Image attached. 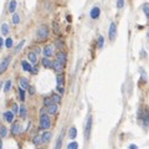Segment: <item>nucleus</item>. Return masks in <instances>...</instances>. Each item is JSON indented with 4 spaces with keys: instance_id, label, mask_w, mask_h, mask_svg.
Masks as SVG:
<instances>
[{
    "instance_id": "f257e3e1",
    "label": "nucleus",
    "mask_w": 149,
    "mask_h": 149,
    "mask_svg": "<svg viewBox=\"0 0 149 149\" xmlns=\"http://www.w3.org/2000/svg\"><path fill=\"white\" fill-rule=\"evenodd\" d=\"M36 36H37V40H40V41L46 40L47 36H49V29H47V26H46V25L39 26L37 32H36Z\"/></svg>"
},
{
    "instance_id": "f03ea898",
    "label": "nucleus",
    "mask_w": 149,
    "mask_h": 149,
    "mask_svg": "<svg viewBox=\"0 0 149 149\" xmlns=\"http://www.w3.org/2000/svg\"><path fill=\"white\" fill-rule=\"evenodd\" d=\"M51 126V120H50V117L45 113H41L40 116V127L42 129H49Z\"/></svg>"
},
{
    "instance_id": "7ed1b4c3",
    "label": "nucleus",
    "mask_w": 149,
    "mask_h": 149,
    "mask_svg": "<svg viewBox=\"0 0 149 149\" xmlns=\"http://www.w3.org/2000/svg\"><path fill=\"white\" fill-rule=\"evenodd\" d=\"M116 36H117V25L116 23H112L109 24V30H108V37L111 41H113L116 39Z\"/></svg>"
},
{
    "instance_id": "20e7f679",
    "label": "nucleus",
    "mask_w": 149,
    "mask_h": 149,
    "mask_svg": "<svg viewBox=\"0 0 149 149\" xmlns=\"http://www.w3.org/2000/svg\"><path fill=\"white\" fill-rule=\"evenodd\" d=\"M91 128H92V117L88 116L87 117V122H86V127H85V138H86V140H88V138H90Z\"/></svg>"
},
{
    "instance_id": "39448f33",
    "label": "nucleus",
    "mask_w": 149,
    "mask_h": 149,
    "mask_svg": "<svg viewBox=\"0 0 149 149\" xmlns=\"http://www.w3.org/2000/svg\"><path fill=\"white\" fill-rule=\"evenodd\" d=\"M20 132H21V124H20V122H14L11 126V134L16 136Z\"/></svg>"
},
{
    "instance_id": "423d86ee",
    "label": "nucleus",
    "mask_w": 149,
    "mask_h": 149,
    "mask_svg": "<svg viewBox=\"0 0 149 149\" xmlns=\"http://www.w3.org/2000/svg\"><path fill=\"white\" fill-rule=\"evenodd\" d=\"M99 14H101V9L98 6H94L90 11V16H91V19H97V17H99Z\"/></svg>"
},
{
    "instance_id": "0eeeda50",
    "label": "nucleus",
    "mask_w": 149,
    "mask_h": 149,
    "mask_svg": "<svg viewBox=\"0 0 149 149\" xmlns=\"http://www.w3.org/2000/svg\"><path fill=\"white\" fill-rule=\"evenodd\" d=\"M57 112V103H51V104H49L47 106V113L49 114H55Z\"/></svg>"
},
{
    "instance_id": "6e6552de",
    "label": "nucleus",
    "mask_w": 149,
    "mask_h": 149,
    "mask_svg": "<svg viewBox=\"0 0 149 149\" xmlns=\"http://www.w3.org/2000/svg\"><path fill=\"white\" fill-rule=\"evenodd\" d=\"M52 53H53V47H52V45H47L44 47V55H45L46 57L52 56Z\"/></svg>"
},
{
    "instance_id": "1a4fd4ad",
    "label": "nucleus",
    "mask_w": 149,
    "mask_h": 149,
    "mask_svg": "<svg viewBox=\"0 0 149 149\" xmlns=\"http://www.w3.org/2000/svg\"><path fill=\"white\" fill-rule=\"evenodd\" d=\"M52 67H53V70L56 71V72H61L63 69V63L60 62V61H55V62H52Z\"/></svg>"
},
{
    "instance_id": "9d476101",
    "label": "nucleus",
    "mask_w": 149,
    "mask_h": 149,
    "mask_svg": "<svg viewBox=\"0 0 149 149\" xmlns=\"http://www.w3.org/2000/svg\"><path fill=\"white\" fill-rule=\"evenodd\" d=\"M9 62H10V57H6L5 60H3V62L0 63V73H1V72H4V71L8 69Z\"/></svg>"
},
{
    "instance_id": "9b49d317",
    "label": "nucleus",
    "mask_w": 149,
    "mask_h": 149,
    "mask_svg": "<svg viewBox=\"0 0 149 149\" xmlns=\"http://www.w3.org/2000/svg\"><path fill=\"white\" fill-rule=\"evenodd\" d=\"M56 58H57V61L65 63V62H66V58H67V56H66V53H65L63 51H58L57 55H56Z\"/></svg>"
},
{
    "instance_id": "f8f14e48",
    "label": "nucleus",
    "mask_w": 149,
    "mask_h": 149,
    "mask_svg": "<svg viewBox=\"0 0 149 149\" xmlns=\"http://www.w3.org/2000/svg\"><path fill=\"white\" fill-rule=\"evenodd\" d=\"M19 83H20V87H21L23 90H28V88H29V82H28V80H26L25 77H21V78L19 80Z\"/></svg>"
},
{
    "instance_id": "ddd939ff",
    "label": "nucleus",
    "mask_w": 149,
    "mask_h": 149,
    "mask_svg": "<svg viewBox=\"0 0 149 149\" xmlns=\"http://www.w3.org/2000/svg\"><path fill=\"white\" fill-rule=\"evenodd\" d=\"M4 118H5L6 122H9V123H11L12 119H14V113H12V111H8L4 113Z\"/></svg>"
},
{
    "instance_id": "4468645a",
    "label": "nucleus",
    "mask_w": 149,
    "mask_h": 149,
    "mask_svg": "<svg viewBox=\"0 0 149 149\" xmlns=\"http://www.w3.org/2000/svg\"><path fill=\"white\" fill-rule=\"evenodd\" d=\"M41 138H42V142H44V143H49V142L51 140L52 134L50 132H45L42 136H41Z\"/></svg>"
},
{
    "instance_id": "2eb2a0df",
    "label": "nucleus",
    "mask_w": 149,
    "mask_h": 149,
    "mask_svg": "<svg viewBox=\"0 0 149 149\" xmlns=\"http://www.w3.org/2000/svg\"><path fill=\"white\" fill-rule=\"evenodd\" d=\"M41 62H42V65H44L45 67H47V69L52 67V61H51V60H49V57H46V56L41 60Z\"/></svg>"
},
{
    "instance_id": "dca6fc26",
    "label": "nucleus",
    "mask_w": 149,
    "mask_h": 149,
    "mask_svg": "<svg viewBox=\"0 0 149 149\" xmlns=\"http://www.w3.org/2000/svg\"><path fill=\"white\" fill-rule=\"evenodd\" d=\"M103 46H104V39H103V36H102V35H99V36H98V40H97L98 50H102V49H103Z\"/></svg>"
},
{
    "instance_id": "f3484780",
    "label": "nucleus",
    "mask_w": 149,
    "mask_h": 149,
    "mask_svg": "<svg viewBox=\"0 0 149 149\" xmlns=\"http://www.w3.org/2000/svg\"><path fill=\"white\" fill-rule=\"evenodd\" d=\"M28 58L30 60V62L31 63H36V61H37V57H36V53H35V52H29Z\"/></svg>"
},
{
    "instance_id": "a211bd4d",
    "label": "nucleus",
    "mask_w": 149,
    "mask_h": 149,
    "mask_svg": "<svg viewBox=\"0 0 149 149\" xmlns=\"http://www.w3.org/2000/svg\"><path fill=\"white\" fill-rule=\"evenodd\" d=\"M143 124H144V127H147L148 126V123H149V112L148 111H145L144 112V114H143Z\"/></svg>"
},
{
    "instance_id": "6ab92c4d",
    "label": "nucleus",
    "mask_w": 149,
    "mask_h": 149,
    "mask_svg": "<svg viewBox=\"0 0 149 149\" xmlns=\"http://www.w3.org/2000/svg\"><path fill=\"white\" fill-rule=\"evenodd\" d=\"M16 9V0H11L10 4H9V11L10 12H14Z\"/></svg>"
},
{
    "instance_id": "aec40b11",
    "label": "nucleus",
    "mask_w": 149,
    "mask_h": 149,
    "mask_svg": "<svg viewBox=\"0 0 149 149\" xmlns=\"http://www.w3.org/2000/svg\"><path fill=\"white\" fill-rule=\"evenodd\" d=\"M69 136H70V138H71V139H74V138H76V136H77V129H76L74 127H72V128L70 129Z\"/></svg>"
},
{
    "instance_id": "412c9836",
    "label": "nucleus",
    "mask_w": 149,
    "mask_h": 149,
    "mask_svg": "<svg viewBox=\"0 0 149 149\" xmlns=\"http://www.w3.org/2000/svg\"><path fill=\"white\" fill-rule=\"evenodd\" d=\"M62 139H63V131L61 132V134H60V137H58V139H57V143H56V149H60V148H61Z\"/></svg>"
},
{
    "instance_id": "4be33fe9",
    "label": "nucleus",
    "mask_w": 149,
    "mask_h": 149,
    "mask_svg": "<svg viewBox=\"0 0 149 149\" xmlns=\"http://www.w3.org/2000/svg\"><path fill=\"white\" fill-rule=\"evenodd\" d=\"M21 66H23V69L25 71H31V65H30L28 61H23L21 62Z\"/></svg>"
},
{
    "instance_id": "5701e85b",
    "label": "nucleus",
    "mask_w": 149,
    "mask_h": 149,
    "mask_svg": "<svg viewBox=\"0 0 149 149\" xmlns=\"http://www.w3.org/2000/svg\"><path fill=\"white\" fill-rule=\"evenodd\" d=\"M19 109H20V117H21V118H25V117H26V107H25V106H21Z\"/></svg>"
},
{
    "instance_id": "b1692460",
    "label": "nucleus",
    "mask_w": 149,
    "mask_h": 149,
    "mask_svg": "<svg viewBox=\"0 0 149 149\" xmlns=\"http://www.w3.org/2000/svg\"><path fill=\"white\" fill-rule=\"evenodd\" d=\"M143 11H144V14H145L147 19L149 20V4H144L143 5Z\"/></svg>"
},
{
    "instance_id": "393cba45",
    "label": "nucleus",
    "mask_w": 149,
    "mask_h": 149,
    "mask_svg": "<svg viewBox=\"0 0 149 149\" xmlns=\"http://www.w3.org/2000/svg\"><path fill=\"white\" fill-rule=\"evenodd\" d=\"M19 98H20V101H25V91L21 87L19 88Z\"/></svg>"
},
{
    "instance_id": "a878e982",
    "label": "nucleus",
    "mask_w": 149,
    "mask_h": 149,
    "mask_svg": "<svg viewBox=\"0 0 149 149\" xmlns=\"http://www.w3.org/2000/svg\"><path fill=\"white\" fill-rule=\"evenodd\" d=\"M32 142H34L35 145H39V144L42 142V138H41V136H36V137L32 139Z\"/></svg>"
},
{
    "instance_id": "bb28decb",
    "label": "nucleus",
    "mask_w": 149,
    "mask_h": 149,
    "mask_svg": "<svg viewBox=\"0 0 149 149\" xmlns=\"http://www.w3.org/2000/svg\"><path fill=\"white\" fill-rule=\"evenodd\" d=\"M12 44H14V41H12L11 37L6 39V41H5V46L8 47V49H11V47H12Z\"/></svg>"
},
{
    "instance_id": "cd10ccee",
    "label": "nucleus",
    "mask_w": 149,
    "mask_h": 149,
    "mask_svg": "<svg viewBox=\"0 0 149 149\" xmlns=\"http://www.w3.org/2000/svg\"><path fill=\"white\" fill-rule=\"evenodd\" d=\"M1 32H3V35H8V32H9V28H8L6 24H3V25H1Z\"/></svg>"
},
{
    "instance_id": "c85d7f7f",
    "label": "nucleus",
    "mask_w": 149,
    "mask_h": 149,
    "mask_svg": "<svg viewBox=\"0 0 149 149\" xmlns=\"http://www.w3.org/2000/svg\"><path fill=\"white\" fill-rule=\"evenodd\" d=\"M24 44H25V40H21L20 42H19V45H17L16 47H15V53H17V52L21 50V47L24 46Z\"/></svg>"
},
{
    "instance_id": "c756f323",
    "label": "nucleus",
    "mask_w": 149,
    "mask_h": 149,
    "mask_svg": "<svg viewBox=\"0 0 149 149\" xmlns=\"http://www.w3.org/2000/svg\"><path fill=\"white\" fill-rule=\"evenodd\" d=\"M52 101L55 102V103H60V101H61V97H60V94H52Z\"/></svg>"
},
{
    "instance_id": "7c9ffc66",
    "label": "nucleus",
    "mask_w": 149,
    "mask_h": 149,
    "mask_svg": "<svg viewBox=\"0 0 149 149\" xmlns=\"http://www.w3.org/2000/svg\"><path fill=\"white\" fill-rule=\"evenodd\" d=\"M67 148H69V149H77V148H78V144L76 143V142H71V143H69Z\"/></svg>"
},
{
    "instance_id": "2f4dec72",
    "label": "nucleus",
    "mask_w": 149,
    "mask_h": 149,
    "mask_svg": "<svg viewBox=\"0 0 149 149\" xmlns=\"http://www.w3.org/2000/svg\"><path fill=\"white\" fill-rule=\"evenodd\" d=\"M12 23H14V24H19V23H20V16H19L17 14H14V15H12Z\"/></svg>"
},
{
    "instance_id": "473e14b6",
    "label": "nucleus",
    "mask_w": 149,
    "mask_h": 149,
    "mask_svg": "<svg viewBox=\"0 0 149 149\" xmlns=\"http://www.w3.org/2000/svg\"><path fill=\"white\" fill-rule=\"evenodd\" d=\"M11 88V80H8L5 83V92H9Z\"/></svg>"
},
{
    "instance_id": "72a5a7b5",
    "label": "nucleus",
    "mask_w": 149,
    "mask_h": 149,
    "mask_svg": "<svg viewBox=\"0 0 149 149\" xmlns=\"http://www.w3.org/2000/svg\"><path fill=\"white\" fill-rule=\"evenodd\" d=\"M51 103H53V101H52V98H50V97H46L45 99H44V104H45L46 107H47L49 104H51Z\"/></svg>"
},
{
    "instance_id": "f704fd0d",
    "label": "nucleus",
    "mask_w": 149,
    "mask_h": 149,
    "mask_svg": "<svg viewBox=\"0 0 149 149\" xmlns=\"http://www.w3.org/2000/svg\"><path fill=\"white\" fill-rule=\"evenodd\" d=\"M55 45L57 46V47L60 49V50H62V49H63V46H65V45H63V41H62V40H57L56 42H55Z\"/></svg>"
},
{
    "instance_id": "c9c22d12",
    "label": "nucleus",
    "mask_w": 149,
    "mask_h": 149,
    "mask_svg": "<svg viewBox=\"0 0 149 149\" xmlns=\"http://www.w3.org/2000/svg\"><path fill=\"white\" fill-rule=\"evenodd\" d=\"M63 83V74L58 73L57 74V85H62Z\"/></svg>"
},
{
    "instance_id": "e433bc0d",
    "label": "nucleus",
    "mask_w": 149,
    "mask_h": 149,
    "mask_svg": "<svg viewBox=\"0 0 149 149\" xmlns=\"http://www.w3.org/2000/svg\"><path fill=\"white\" fill-rule=\"evenodd\" d=\"M6 133H8V131H6V128L5 127H1V128H0V137H5L6 136Z\"/></svg>"
},
{
    "instance_id": "4c0bfd02",
    "label": "nucleus",
    "mask_w": 149,
    "mask_h": 149,
    "mask_svg": "<svg viewBox=\"0 0 149 149\" xmlns=\"http://www.w3.org/2000/svg\"><path fill=\"white\" fill-rule=\"evenodd\" d=\"M53 32H55V34H60V28H58V25L56 21L53 23Z\"/></svg>"
},
{
    "instance_id": "58836bf2",
    "label": "nucleus",
    "mask_w": 149,
    "mask_h": 149,
    "mask_svg": "<svg viewBox=\"0 0 149 149\" xmlns=\"http://www.w3.org/2000/svg\"><path fill=\"white\" fill-rule=\"evenodd\" d=\"M123 6H124V0H117V8L122 9Z\"/></svg>"
},
{
    "instance_id": "ea45409f",
    "label": "nucleus",
    "mask_w": 149,
    "mask_h": 149,
    "mask_svg": "<svg viewBox=\"0 0 149 149\" xmlns=\"http://www.w3.org/2000/svg\"><path fill=\"white\" fill-rule=\"evenodd\" d=\"M11 109H12V113H16L17 111H19V107H17V104H12V107H11Z\"/></svg>"
},
{
    "instance_id": "a19ab883",
    "label": "nucleus",
    "mask_w": 149,
    "mask_h": 149,
    "mask_svg": "<svg viewBox=\"0 0 149 149\" xmlns=\"http://www.w3.org/2000/svg\"><path fill=\"white\" fill-rule=\"evenodd\" d=\"M57 91H58V93L61 94V93H63V87H62V85H57Z\"/></svg>"
},
{
    "instance_id": "79ce46f5",
    "label": "nucleus",
    "mask_w": 149,
    "mask_h": 149,
    "mask_svg": "<svg viewBox=\"0 0 149 149\" xmlns=\"http://www.w3.org/2000/svg\"><path fill=\"white\" fill-rule=\"evenodd\" d=\"M29 93H30V94H34V93H35V87L29 86Z\"/></svg>"
},
{
    "instance_id": "37998d69",
    "label": "nucleus",
    "mask_w": 149,
    "mask_h": 149,
    "mask_svg": "<svg viewBox=\"0 0 149 149\" xmlns=\"http://www.w3.org/2000/svg\"><path fill=\"white\" fill-rule=\"evenodd\" d=\"M31 72L32 73H37V67H34V69L31 67Z\"/></svg>"
},
{
    "instance_id": "c03bdc74",
    "label": "nucleus",
    "mask_w": 149,
    "mask_h": 149,
    "mask_svg": "<svg viewBox=\"0 0 149 149\" xmlns=\"http://www.w3.org/2000/svg\"><path fill=\"white\" fill-rule=\"evenodd\" d=\"M3 45H4V40H3V39L0 37V49L3 47Z\"/></svg>"
},
{
    "instance_id": "a18cd8bd",
    "label": "nucleus",
    "mask_w": 149,
    "mask_h": 149,
    "mask_svg": "<svg viewBox=\"0 0 149 149\" xmlns=\"http://www.w3.org/2000/svg\"><path fill=\"white\" fill-rule=\"evenodd\" d=\"M129 148H132V149H136V148H137V145H136V144H131V145H129Z\"/></svg>"
},
{
    "instance_id": "49530a36",
    "label": "nucleus",
    "mask_w": 149,
    "mask_h": 149,
    "mask_svg": "<svg viewBox=\"0 0 149 149\" xmlns=\"http://www.w3.org/2000/svg\"><path fill=\"white\" fill-rule=\"evenodd\" d=\"M39 52H40V49H39V47H36V49H35V53H39Z\"/></svg>"
},
{
    "instance_id": "de8ad7c7",
    "label": "nucleus",
    "mask_w": 149,
    "mask_h": 149,
    "mask_svg": "<svg viewBox=\"0 0 149 149\" xmlns=\"http://www.w3.org/2000/svg\"><path fill=\"white\" fill-rule=\"evenodd\" d=\"M147 37L149 39V30H148V32H147Z\"/></svg>"
},
{
    "instance_id": "09e8293b",
    "label": "nucleus",
    "mask_w": 149,
    "mask_h": 149,
    "mask_svg": "<svg viewBox=\"0 0 149 149\" xmlns=\"http://www.w3.org/2000/svg\"><path fill=\"white\" fill-rule=\"evenodd\" d=\"M1 147H3V143H1V140H0V148H1Z\"/></svg>"
},
{
    "instance_id": "8fccbe9b",
    "label": "nucleus",
    "mask_w": 149,
    "mask_h": 149,
    "mask_svg": "<svg viewBox=\"0 0 149 149\" xmlns=\"http://www.w3.org/2000/svg\"><path fill=\"white\" fill-rule=\"evenodd\" d=\"M1 87H3V83H1V82H0V88H1Z\"/></svg>"
}]
</instances>
